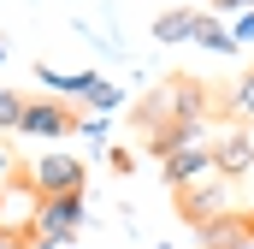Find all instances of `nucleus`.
<instances>
[{
  "instance_id": "obj_24",
  "label": "nucleus",
  "mask_w": 254,
  "mask_h": 249,
  "mask_svg": "<svg viewBox=\"0 0 254 249\" xmlns=\"http://www.w3.org/2000/svg\"><path fill=\"white\" fill-rule=\"evenodd\" d=\"M0 65H6V42H0Z\"/></svg>"
},
{
  "instance_id": "obj_15",
  "label": "nucleus",
  "mask_w": 254,
  "mask_h": 249,
  "mask_svg": "<svg viewBox=\"0 0 254 249\" xmlns=\"http://www.w3.org/2000/svg\"><path fill=\"white\" fill-rule=\"evenodd\" d=\"M83 107H89V113H119V107H125V89H119L113 77H95V89H89Z\"/></svg>"
},
{
  "instance_id": "obj_20",
  "label": "nucleus",
  "mask_w": 254,
  "mask_h": 249,
  "mask_svg": "<svg viewBox=\"0 0 254 249\" xmlns=\"http://www.w3.org/2000/svg\"><path fill=\"white\" fill-rule=\"evenodd\" d=\"M213 12H231L237 18V12H254V0H213Z\"/></svg>"
},
{
  "instance_id": "obj_10",
  "label": "nucleus",
  "mask_w": 254,
  "mask_h": 249,
  "mask_svg": "<svg viewBox=\"0 0 254 249\" xmlns=\"http://www.w3.org/2000/svg\"><path fill=\"white\" fill-rule=\"evenodd\" d=\"M24 214H36V190H24L18 178H6L0 184V232H30Z\"/></svg>"
},
{
  "instance_id": "obj_21",
  "label": "nucleus",
  "mask_w": 254,
  "mask_h": 249,
  "mask_svg": "<svg viewBox=\"0 0 254 249\" xmlns=\"http://www.w3.org/2000/svg\"><path fill=\"white\" fill-rule=\"evenodd\" d=\"M6 178H18V160H12V148H0V184Z\"/></svg>"
},
{
  "instance_id": "obj_11",
  "label": "nucleus",
  "mask_w": 254,
  "mask_h": 249,
  "mask_svg": "<svg viewBox=\"0 0 254 249\" xmlns=\"http://www.w3.org/2000/svg\"><path fill=\"white\" fill-rule=\"evenodd\" d=\"M95 77L101 71H54V65H36V83L48 89V95H60V101H89V89H95Z\"/></svg>"
},
{
  "instance_id": "obj_26",
  "label": "nucleus",
  "mask_w": 254,
  "mask_h": 249,
  "mask_svg": "<svg viewBox=\"0 0 254 249\" xmlns=\"http://www.w3.org/2000/svg\"><path fill=\"white\" fill-rule=\"evenodd\" d=\"M154 249H172V244H154Z\"/></svg>"
},
{
  "instance_id": "obj_25",
  "label": "nucleus",
  "mask_w": 254,
  "mask_h": 249,
  "mask_svg": "<svg viewBox=\"0 0 254 249\" xmlns=\"http://www.w3.org/2000/svg\"><path fill=\"white\" fill-rule=\"evenodd\" d=\"M243 130H249V136H254V124H243Z\"/></svg>"
},
{
  "instance_id": "obj_22",
  "label": "nucleus",
  "mask_w": 254,
  "mask_h": 249,
  "mask_svg": "<svg viewBox=\"0 0 254 249\" xmlns=\"http://www.w3.org/2000/svg\"><path fill=\"white\" fill-rule=\"evenodd\" d=\"M0 249H30V238L24 232H0Z\"/></svg>"
},
{
  "instance_id": "obj_4",
  "label": "nucleus",
  "mask_w": 254,
  "mask_h": 249,
  "mask_svg": "<svg viewBox=\"0 0 254 249\" xmlns=\"http://www.w3.org/2000/svg\"><path fill=\"white\" fill-rule=\"evenodd\" d=\"M30 190L36 196H83V184H89V166L77 160V154H65V148H54V154H42L30 172Z\"/></svg>"
},
{
  "instance_id": "obj_23",
  "label": "nucleus",
  "mask_w": 254,
  "mask_h": 249,
  "mask_svg": "<svg viewBox=\"0 0 254 249\" xmlns=\"http://www.w3.org/2000/svg\"><path fill=\"white\" fill-rule=\"evenodd\" d=\"M30 249H77V238H71V244H36V238H30Z\"/></svg>"
},
{
  "instance_id": "obj_12",
  "label": "nucleus",
  "mask_w": 254,
  "mask_h": 249,
  "mask_svg": "<svg viewBox=\"0 0 254 249\" xmlns=\"http://www.w3.org/2000/svg\"><path fill=\"white\" fill-rule=\"evenodd\" d=\"M190 42L195 48H207V54H243L237 42H231V24H219V12H195V30H190Z\"/></svg>"
},
{
  "instance_id": "obj_8",
  "label": "nucleus",
  "mask_w": 254,
  "mask_h": 249,
  "mask_svg": "<svg viewBox=\"0 0 254 249\" xmlns=\"http://www.w3.org/2000/svg\"><path fill=\"white\" fill-rule=\"evenodd\" d=\"M190 142H207V119H166L148 130V154L166 160L172 148H190Z\"/></svg>"
},
{
  "instance_id": "obj_3",
  "label": "nucleus",
  "mask_w": 254,
  "mask_h": 249,
  "mask_svg": "<svg viewBox=\"0 0 254 249\" xmlns=\"http://www.w3.org/2000/svg\"><path fill=\"white\" fill-rule=\"evenodd\" d=\"M71 130H77V113L60 95H30L18 113V136H36V142H65Z\"/></svg>"
},
{
  "instance_id": "obj_9",
  "label": "nucleus",
  "mask_w": 254,
  "mask_h": 249,
  "mask_svg": "<svg viewBox=\"0 0 254 249\" xmlns=\"http://www.w3.org/2000/svg\"><path fill=\"white\" fill-rule=\"evenodd\" d=\"M195 238H201L207 249H254V232H249V220H243V214L201 220V226H195Z\"/></svg>"
},
{
  "instance_id": "obj_18",
  "label": "nucleus",
  "mask_w": 254,
  "mask_h": 249,
  "mask_svg": "<svg viewBox=\"0 0 254 249\" xmlns=\"http://www.w3.org/2000/svg\"><path fill=\"white\" fill-rule=\"evenodd\" d=\"M231 42H237V48H254V12H237V24H231Z\"/></svg>"
},
{
  "instance_id": "obj_13",
  "label": "nucleus",
  "mask_w": 254,
  "mask_h": 249,
  "mask_svg": "<svg viewBox=\"0 0 254 249\" xmlns=\"http://www.w3.org/2000/svg\"><path fill=\"white\" fill-rule=\"evenodd\" d=\"M190 30H195V6H172V12H160L154 18V42H190Z\"/></svg>"
},
{
  "instance_id": "obj_19",
  "label": "nucleus",
  "mask_w": 254,
  "mask_h": 249,
  "mask_svg": "<svg viewBox=\"0 0 254 249\" xmlns=\"http://www.w3.org/2000/svg\"><path fill=\"white\" fill-rule=\"evenodd\" d=\"M107 160H113V172H119V178L136 166V154H130V148H119V142H107Z\"/></svg>"
},
{
  "instance_id": "obj_6",
  "label": "nucleus",
  "mask_w": 254,
  "mask_h": 249,
  "mask_svg": "<svg viewBox=\"0 0 254 249\" xmlns=\"http://www.w3.org/2000/svg\"><path fill=\"white\" fill-rule=\"evenodd\" d=\"M213 166V142H190V148H172L166 160H160V178H166V190H184L190 178H201Z\"/></svg>"
},
{
  "instance_id": "obj_17",
  "label": "nucleus",
  "mask_w": 254,
  "mask_h": 249,
  "mask_svg": "<svg viewBox=\"0 0 254 249\" xmlns=\"http://www.w3.org/2000/svg\"><path fill=\"white\" fill-rule=\"evenodd\" d=\"M18 113H24V95L12 83H0V130H18Z\"/></svg>"
},
{
  "instance_id": "obj_2",
  "label": "nucleus",
  "mask_w": 254,
  "mask_h": 249,
  "mask_svg": "<svg viewBox=\"0 0 254 249\" xmlns=\"http://www.w3.org/2000/svg\"><path fill=\"white\" fill-rule=\"evenodd\" d=\"M83 226H89V202L83 196H36V214H30V238L36 244H71Z\"/></svg>"
},
{
  "instance_id": "obj_7",
  "label": "nucleus",
  "mask_w": 254,
  "mask_h": 249,
  "mask_svg": "<svg viewBox=\"0 0 254 249\" xmlns=\"http://www.w3.org/2000/svg\"><path fill=\"white\" fill-rule=\"evenodd\" d=\"M160 107H166V119H207V89L178 71V77L160 89Z\"/></svg>"
},
{
  "instance_id": "obj_14",
  "label": "nucleus",
  "mask_w": 254,
  "mask_h": 249,
  "mask_svg": "<svg viewBox=\"0 0 254 249\" xmlns=\"http://www.w3.org/2000/svg\"><path fill=\"white\" fill-rule=\"evenodd\" d=\"M77 136L89 148H107L113 142V113H77Z\"/></svg>"
},
{
  "instance_id": "obj_5",
  "label": "nucleus",
  "mask_w": 254,
  "mask_h": 249,
  "mask_svg": "<svg viewBox=\"0 0 254 249\" xmlns=\"http://www.w3.org/2000/svg\"><path fill=\"white\" fill-rule=\"evenodd\" d=\"M213 166L225 172V178H249L254 172V136L249 130H225V136H213Z\"/></svg>"
},
{
  "instance_id": "obj_16",
  "label": "nucleus",
  "mask_w": 254,
  "mask_h": 249,
  "mask_svg": "<svg viewBox=\"0 0 254 249\" xmlns=\"http://www.w3.org/2000/svg\"><path fill=\"white\" fill-rule=\"evenodd\" d=\"M231 113H237L243 124H254V65L237 77V89H231Z\"/></svg>"
},
{
  "instance_id": "obj_1",
  "label": "nucleus",
  "mask_w": 254,
  "mask_h": 249,
  "mask_svg": "<svg viewBox=\"0 0 254 249\" xmlns=\"http://www.w3.org/2000/svg\"><path fill=\"white\" fill-rule=\"evenodd\" d=\"M178 208H184V220L201 226V220H219V214H237V178H225L219 166H207L201 178L178 190Z\"/></svg>"
}]
</instances>
